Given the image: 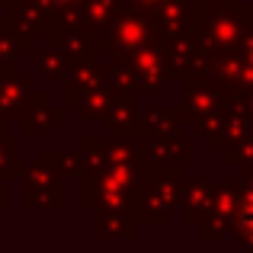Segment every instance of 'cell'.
<instances>
[{
	"label": "cell",
	"mask_w": 253,
	"mask_h": 253,
	"mask_svg": "<svg viewBox=\"0 0 253 253\" xmlns=\"http://www.w3.org/2000/svg\"><path fill=\"white\" fill-rule=\"evenodd\" d=\"M241 228L244 231H253V199H250V202H244V209H241Z\"/></svg>",
	"instance_id": "6da1fadb"
}]
</instances>
